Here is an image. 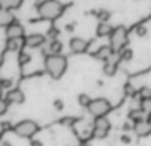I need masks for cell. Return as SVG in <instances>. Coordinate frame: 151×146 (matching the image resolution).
I'll use <instances>...</instances> for the list:
<instances>
[{
    "label": "cell",
    "instance_id": "obj_8",
    "mask_svg": "<svg viewBox=\"0 0 151 146\" xmlns=\"http://www.w3.org/2000/svg\"><path fill=\"white\" fill-rule=\"evenodd\" d=\"M6 100L7 102H11V104H23L26 97H24V93L22 90L15 88V89H11L7 92Z\"/></svg>",
    "mask_w": 151,
    "mask_h": 146
},
{
    "label": "cell",
    "instance_id": "obj_26",
    "mask_svg": "<svg viewBox=\"0 0 151 146\" xmlns=\"http://www.w3.org/2000/svg\"><path fill=\"white\" fill-rule=\"evenodd\" d=\"M7 109H8V102H7V100L0 99V116L4 114V113L7 112Z\"/></svg>",
    "mask_w": 151,
    "mask_h": 146
},
{
    "label": "cell",
    "instance_id": "obj_12",
    "mask_svg": "<svg viewBox=\"0 0 151 146\" xmlns=\"http://www.w3.org/2000/svg\"><path fill=\"white\" fill-rule=\"evenodd\" d=\"M12 23H15V19L14 15L11 13V11L0 7V27H8Z\"/></svg>",
    "mask_w": 151,
    "mask_h": 146
},
{
    "label": "cell",
    "instance_id": "obj_19",
    "mask_svg": "<svg viewBox=\"0 0 151 146\" xmlns=\"http://www.w3.org/2000/svg\"><path fill=\"white\" fill-rule=\"evenodd\" d=\"M92 100L90 99L88 94H86V93H83V94H80L79 97H78V102H79L80 106H84V108H88V105L91 104Z\"/></svg>",
    "mask_w": 151,
    "mask_h": 146
},
{
    "label": "cell",
    "instance_id": "obj_15",
    "mask_svg": "<svg viewBox=\"0 0 151 146\" xmlns=\"http://www.w3.org/2000/svg\"><path fill=\"white\" fill-rule=\"evenodd\" d=\"M94 128L103 129V130H110L111 124H110L109 118H106V117H96V118H95V121H94Z\"/></svg>",
    "mask_w": 151,
    "mask_h": 146
},
{
    "label": "cell",
    "instance_id": "obj_3",
    "mask_svg": "<svg viewBox=\"0 0 151 146\" xmlns=\"http://www.w3.org/2000/svg\"><path fill=\"white\" fill-rule=\"evenodd\" d=\"M14 133L19 137H23V138H31L32 135H35L39 130V126L35 121L32 120H24V121H20L19 124H16L14 126Z\"/></svg>",
    "mask_w": 151,
    "mask_h": 146
},
{
    "label": "cell",
    "instance_id": "obj_9",
    "mask_svg": "<svg viewBox=\"0 0 151 146\" xmlns=\"http://www.w3.org/2000/svg\"><path fill=\"white\" fill-rule=\"evenodd\" d=\"M134 132L139 137H146V135L151 134V122L150 121H139L134 124Z\"/></svg>",
    "mask_w": 151,
    "mask_h": 146
},
{
    "label": "cell",
    "instance_id": "obj_10",
    "mask_svg": "<svg viewBox=\"0 0 151 146\" xmlns=\"http://www.w3.org/2000/svg\"><path fill=\"white\" fill-rule=\"evenodd\" d=\"M44 41H46V37L40 33H34L26 37V45L29 48H37L44 44Z\"/></svg>",
    "mask_w": 151,
    "mask_h": 146
},
{
    "label": "cell",
    "instance_id": "obj_11",
    "mask_svg": "<svg viewBox=\"0 0 151 146\" xmlns=\"http://www.w3.org/2000/svg\"><path fill=\"white\" fill-rule=\"evenodd\" d=\"M114 51H112L111 45H102V47L95 52V57L99 60H103V61H109V59L112 56Z\"/></svg>",
    "mask_w": 151,
    "mask_h": 146
},
{
    "label": "cell",
    "instance_id": "obj_5",
    "mask_svg": "<svg viewBox=\"0 0 151 146\" xmlns=\"http://www.w3.org/2000/svg\"><path fill=\"white\" fill-rule=\"evenodd\" d=\"M87 109H88L90 114H92L95 118L104 117L111 109V104L107 99H95L91 101V104L88 105Z\"/></svg>",
    "mask_w": 151,
    "mask_h": 146
},
{
    "label": "cell",
    "instance_id": "obj_32",
    "mask_svg": "<svg viewBox=\"0 0 151 146\" xmlns=\"http://www.w3.org/2000/svg\"><path fill=\"white\" fill-rule=\"evenodd\" d=\"M124 90H126V94H130V96L134 94V89H132V86H131L130 84L126 85V86H124Z\"/></svg>",
    "mask_w": 151,
    "mask_h": 146
},
{
    "label": "cell",
    "instance_id": "obj_13",
    "mask_svg": "<svg viewBox=\"0 0 151 146\" xmlns=\"http://www.w3.org/2000/svg\"><path fill=\"white\" fill-rule=\"evenodd\" d=\"M112 27L110 26L109 23H99L96 27V35L100 37H104V36H111L112 33Z\"/></svg>",
    "mask_w": 151,
    "mask_h": 146
},
{
    "label": "cell",
    "instance_id": "obj_23",
    "mask_svg": "<svg viewBox=\"0 0 151 146\" xmlns=\"http://www.w3.org/2000/svg\"><path fill=\"white\" fill-rule=\"evenodd\" d=\"M7 49L11 52L17 51V49H19V43H17V40H14V39L7 40Z\"/></svg>",
    "mask_w": 151,
    "mask_h": 146
},
{
    "label": "cell",
    "instance_id": "obj_16",
    "mask_svg": "<svg viewBox=\"0 0 151 146\" xmlns=\"http://www.w3.org/2000/svg\"><path fill=\"white\" fill-rule=\"evenodd\" d=\"M62 49H63V44L60 41H58V40H54L50 44V52H51V55H60Z\"/></svg>",
    "mask_w": 151,
    "mask_h": 146
},
{
    "label": "cell",
    "instance_id": "obj_25",
    "mask_svg": "<svg viewBox=\"0 0 151 146\" xmlns=\"http://www.w3.org/2000/svg\"><path fill=\"white\" fill-rule=\"evenodd\" d=\"M122 59L126 60V61H128V60L132 59V51L131 49H128V48H124L122 51Z\"/></svg>",
    "mask_w": 151,
    "mask_h": 146
},
{
    "label": "cell",
    "instance_id": "obj_34",
    "mask_svg": "<svg viewBox=\"0 0 151 146\" xmlns=\"http://www.w3.org/2000/svg\"><path fill=\"white\" fill-rule=\"evenodd\" d=\"M31 146H40V143L37 142V141H35V142H32V145Z\"/></svg>",
    "mask_w": 151,
    "mask_h": 146
},
{
    "label": "cell",
    "instance_id": "obj_28",
    "mask_svg": "<svg viewBox=\"0 0 151 146\" xmlns=\"http://www.w3.org/2000/svg\"><path fill=\"white\" fill-rule=\"evenodd\" d=\"M74 122H75V118L74 117H64L62 121H60V124H62V125H67V126H71Z\"/></svg>",
    "mask_w": 151,
    "mask_h": 146
},
{
    "label": "cell",
    "instance_id": "obj_31",
    "mask_svg": "<svg viewBox=\"0 0 151 146\" xmlns=\"http://www.w3.org/2000/svg\"><path fill=\"white\" fill-rule=\"evenodd\" d=\"M54 106L58 110H62V109H63V106H64V105H63V102L60 101V100H56V101H54Z\"/></svg>",
    "mask_w": 151,
    "mask_h": 146
},
{
    "label": "cell",
    "instance_id": "obj_17",
    "mask_svg": "<svg viewBox=\"0 0 151 146\" xmlns=\"http://www.w3.org/2000/svg\"><path fill=\"white\" fill-rule=\"evenodd\" d=\"M103 72H104L107 76H114L115 72H116V64H115V62L107 61L106 65L103 67Z\"/></svg>",
    "mask_w": 151,
    "mask_h": 146
},
{
    "label": "cell",
    "instance_id": "obj_30",
    "mask_svg": "<svg viewBox=\"0 0 151 146\" xmlns=\"http://www.w3.org/2000/svg\"><path fill=\"white\" fill-rule=\"evenodd\" d=\"M19 61H20V64H22V65H24V64H27V62H29V55L22 53V55H20Z\"/></svg>",
    "mask_w": 151,
    "mask_h": 146
},
{
    "label": "cell",
    "instance_id": "obj_21",
    "mask_svg": "<svg viewBox=\"0 0 151 146\" xmlns=\"http://www.w3.org/2000/svg\"><path fill=\"white\" fill-rule=\"evenodd\" d=\"M107 134H109V130L98 129V128H94V130H92V135H94L95 138H98V140H103V138H106Z\"/></svg>",
    "mask_w": 151,
    "mask_h": 146
},
{
    "label": "cell",
    "instance_id": "obj_29",
    "mask_svg": "<svg viewBox=\"0 0 151 146\" xmlns=\"http://www.w3.org/2000/svg\"><path fill=\"white\" fill-rule=\"evenodd\" d=\"M0 86L1 88H11L12 86V80L9 79H3V80H0Z\"/></svg>",
    "mask_w": 151,
    "mask_h": 146
},
{
    "label": "cell",
    "instance_id": "obj_2",
    "mask_svg": "<svg viewBox=\"0 0 151 146\" xmlns=\"http://www.w3.org/2000/svg\"><path fill=\"white\" fill-rule=\"evenodd\" d=\"M64 6L58 0H43L37 6V12L44 20H55L62 15Z\"/></svg>",
    "mask_w": 151,
    "mask_h": 146
},
{
    "label": "cell",
    "instance_id": "obj_33",
    "mask_svg": "<svg viewBox=\"0 0 151 146\" xmlns=\"http://www.w3.org/2000/svg\"><path fill=\"white\" fill-rule=\"evenodd\" d=\"M122 142H124V143H130V142H131V138L128 137V135H122Z\"/></svg>",
    "mask_w": 151,
    "mask_h": 146
},
{
    "label": "cell",
    "instance_id": "obj_6",
    "mask_svg": "<svg viewBox=\"0 0 151 146\" xmlns=\"http://www.w3.org/2000/svg\"><path fill=\"white\" fill-rule=\"evenodd\" d=\"M6 35L8 39H14V40H17L20 39V37L24 36V28L22 24H19V23H12L11 26L7 27L6 29Z\"/></svg>",
    "mask_w": 151,
    "mask_h": 146
},
{
    "label": "cell",
    "instance_id": "obj_18",
    "mask_svg": "<svg viewBox=\"0 0 151 146\" xmlns=\"http://www.w3.org/2000/svg\"><path fill=\"white\" fill-rule=\"evenodd\" d=\"M130 118H131L134 122L143 121V112L140 109H132L131 112H130Z\"/></svg>",
    "mask_w": 151,
    "mask_h": 146
},
{
    "label": "cell",
    "instance_id": "obj_24",
    "mask_svg": "<svg viewBox=\"0 0 151 146\" xmlns=\"http://www.w3.org/2000/svg\"><path fill=\"white\" fill-rule=\"evenodd\" d=\"M96 17L100 20V23H107V20L110 19V12L106 11V9H102L96 13Z\"/></svg>",
    "mask_w": 151,
    "mask_h": 146
},
{
    "label": "cell",
    "instance_id": "obj_22",
    "mask_svg": "<svg viewBox=\"0 0 151 146\" xmlns=\"http://www.w3.org/2000/svg\"><path fill=\"white\" fill-rule=\"evenodd\" d=\"M139 108L143 113H148V114H151V99L150 100H142Z\"/></svg>",
    "mask_w": 151,
    "mask_h": 146
},
{
    "label": "cell",
    "instance_id": "obj_20",
    "mask_svg": "<svg viewBox=\"0 0 151 146\" xmlns=\"http://www.w3.org/2000/svg\"><path fill=\"white\" fill-rule=\"evenodd\" d=\"M139 96H140V100H150L151 99V88L142 86L139 89Z\"/></svg>",
    "mask_w": 151,
    "mask_h": 146
},
{
    "label": "cell",
    "instance_id": "obj_7",
    "mask_svg": "<svg viewBox=\"0 0 151 146\" xmlns=\"http://www.w3.org/2000/svg\"><path fill=\"white\" fill-rule=\"evenodd\" d=\"M70 48L74 53H83L88 49V41H86L82 37H74L70 41Z\"/></svg>",
    "mask_w": 151,
    "mask_h": 146
},
{
    "label": "cell",
    "instance_id": "obj_4",
    "mask_svg": "<svg viewBox=\"0 0 151 146\" xmlns=\"http://www.w3.org/2000/svg\"><path fill=\"white\" fill-rule=\"evenodd\" d=\"M110 40H111V48L112 51H122L124 45L127 44V29L126 27L119 26L112 31L111 36H110Z\"/></svg>",
    "mask_w": 151,
    "mask_h": 146
},
{
    "label": "cell",
    "instance_id": "obj_27",
    "mask_svg": "<svg viewBox=\"0 0 151 146\" xmlns=\"http://www.w3.org/2000/svg\"><path fill=\"white\" fill-rule=\"evenodd\" d=\"M135 32H137V35L139 37H145L146 35H147V28H146L145 26H138L137 27V31H135Z\"/></svg>",
    "mask_w": 151,
    "mask_h": 146
},
{
    "label": "cell",
    "instance_id": "obj_14",
    "mask_svg": "<svg viewBox=\"0 0 151 146\" xmlns=\"http://www.w3.org/2000/svg\"><path fill=\"white\" fill-rule=\"evenodd\" d=\"M22 3H23V0H0V7L11 11V9L19 8L22 6Z\"/></svg>",
    "mask_w": 151,
    "mask_h": 146
},
{
    "label": "cell",
    "instance_id": "obj_1",
    "mask_svg": "<svg viewBox=\"0 0 151 146\" xmlns=\"http://www.w3.org/2000/svg\"><path fill=\"white\" fill-rule=\"evenodd\" d=\"M44 65H46L47 72L52 79L58 80L64 74L67 69V59L62 55H48L44 59Z\"/></svg>",
    "mask_w": 151,
    "mask_h": 146
},
{
    "label": "cell",
    "instance_id": "obj_35",
    "mask_svg": "<svg viewBox=\"0 0 151 146\" xmlns=\"http://www.w3.org/2000/svg\"><path fill=\"white\" fill-rule=\"evenodd\" d=\"M3 146H11V143L7 142V141H6V142H3Z\"/></svg>",
    "mask_w": 151,
    "mask_h": 146
}]
</instances>
